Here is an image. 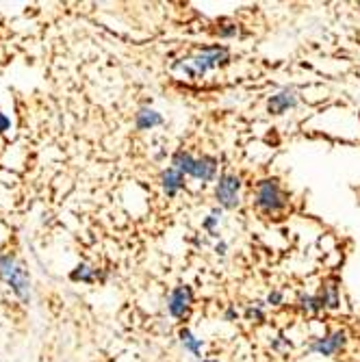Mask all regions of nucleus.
<instances>
[{"mask_svg":"<svg viewBox=\"0 0 360 362\" xmlns=\"http://www.w3.org/2000/svg\"><path fill=\"white\" fill-rule=\"evenodd\" d=\"M161 185H163V191H166L170 197H174L185 185V174L176 168H168L161 176Z\"/></svg>","mask_w":360,"mask_h":362,"instance_id":"8","label":"nucleus"},{"mask_svg":"<svg viewBox=\"0 0 360 362\" xmlns=\"http://www.w3.org/2000/svg\"><path fill=\"white\" fill-rule=\"evenodd\" d=\"M9 128V119L5 115H0V130H7Z\"/></svg>","mask_w":360,"mask_h":362,"instance_id":"15","label":"nucleus"},{"mask_svg":"<svg viewBox=\"0 0 360 362\" xmlns=\"http://www.w3.org/2000/svg\"><path fill=\"white\" fill-rule=\"evenodd\" d=\"M228 59V50L226 48H204L202 52H198L195 57L187 59L185 63H176V70H182L185 74L193 76V78H200L204 76L209 70L217 68V65H221L223 61Z\"/></svg>","mask_w":360,"mask_h":362,"instance_id":"1","label":"nucleus"},{"mask_svg":"<svg viewBox=\"0 0 360 362\" xmlns=\"http://www.w3.org/2000/svg\"><path fill=\"white\" fill-rule=\"evenodd\" d=\"M217 221H219V217H217V211H215V213H213V215H211V217L204 221V228H207V230H213Z\"/></svg>","mask_w":360,"mask_h":362,"instance_id":"13","label":"nucleus"},{"mask_svg":"<svg viewBox=\"0 0 360 362\" xmlns=\"http://www.w3.org/2000/svg\"><path fill=\"white\" fill-rule=\"evenodd\" d=\"M180 343L195 356V358H200V354H202V343L195 339L189 330H180Z\"/></svg>","mask_w":360,"mask_h":362,"instance_id":"10","label":"nucleus"},{"mask_svg":"<svg viewBox=\"0 0 360 362\" xmlns=\"http://www.w3.org/2000/svg\"><path fill=\"white\" fill-rule=\"evenodd\" d=\"M319 300L323 304V308L328 306V308H337L339 306V295H337V286L328 284V286H323L321 295H319Z\"/></svg>","mask_w":360,"mask_h":362,"instance_id":"11","label":"nucleus"},{"mask_svg":"<svg viewBox=\"0 0 360 362\" xmlns=\"http://www.w3.org/2000/svg\"><path fill=\"white\" fill-rule=\"evenodd\" d=\"M172 168L180 170L182 174H189L193 178H198L202 182H209L215 178L217 172V160L211 156H202V158H193L189 152H176L174 160H172Z\"/></svg>","mask_w":360,"mask_h":362,"instance_id":"2","label":"nucleus"},{"mask_svg":"<svg viewBox=\"0 0 360 362\" xmlns=\"http://www.w3.org/2000/svg\"><path fill=\"white\" fill-rule=\"evenodd\" d=\"M280 300H282V295H280V293H272V295H269V302H272V304H280Z\"/></svg>","mask_w":360,"mask_h":362,"instance_id":"14","label":"nucleus"},{"mask_svg":"<svg viewBox=\"0 0 360 362\" xmlns=\"http://www.w3.org/2000/svg\"><path fill=\"white\" fill-rule=\"evenodd\" d=\"M300 306H302V310L308 313V315H315V313H319V310L323 308L321 300H319V298H313V295H306V298H302V300H300Z\"/></svg>","mask_w":360,"mask_h":362,"instance_id":"12","label":"nucleus"},{"mask_svg":"<svg viewBox=\"0 0 360 362\" xmlns=\"http://www.w3.org/2000/svg\"><path fill=\"white\" fill-rule=\"evenodd\" d=\"M343 343H345V334L341 330H335V332H328L321 339H315L310 343V351L321 354V356H332L343 347Z\"/></svg>","mask_w":360,"mask_h":362,"instance_id":"5","label":"nucleus"},{"mask_svg":"<svg viewBox=\"0 0 360 362\" xmlns=\"http://www.w3.org/2000/svg\"><path fill=\"white\" fill-rule=\"evenodd\" d=\"M161 122H163L161 115H158L156 111H152V109H141V111L137 113V128H141V130L154 128V126H158Z\"/></svg>","mask_w":360,"mask_h":362,"instance_id":"9","label":"nucleus"},{"mask_svg":"<svg viewBox=\"0 0 360 362\" xmlns=\"http://www.w3.org/2000/svg\"><path fill=\"white\" fill-rule=\"evenodd\" d=\"M239 189H241V180L235 174H223L219 176L217 189H215V197L219 206L223 209H237L239 206Z\"/></svg>","mask_w":360,"mask_h":362,"instance_id":"4","label":"nucleus"},{"mask_svg":"<svg viewBox=\"0 0 360 362\" xmlns=\"http://www.w3.org/2000/svg\"><path fill=\"white\" fill-rule=\"evenodd\" d=\"M296 105H298V95H296V91H293V89H282L280 93L272 95V100H269L267 107H269V113L280 115V113L293 109Z\"/></svg>","mask_w":360,"mask_h":362,"instance_id":"7","label":"nucleus"},{"mask_svg":"<svg viewBox=\"0 0 360 362\" xmlns=\"http://www.w3.org/2000/svg\"><path fill=\"white\" fill-rule=\"evenodd\" d=\"M254 204L267 213V215H276L286 206V195L280 187L278 180H263L258 182L256 193H254Z\"/></svg>","mask_w":360,"mask_h":362,"instance_id":"3","label":"nucleus"},{"mask_svg":"<svg viewBox=\"0 0 360 362\" xmlns=\"http://www.w3.org/2000/svg\"><path fill=\"white\" fill-rule=\"evenodd\" d=\"M191 302H193V293L189 286H178L172 291L170 295V302H168V308H170V315L172 317H185L191 308Z\"/></svg>","mask_w":360,"mask_h":362,"instance_id":"6","label":"nucleus"}]
</instances>
